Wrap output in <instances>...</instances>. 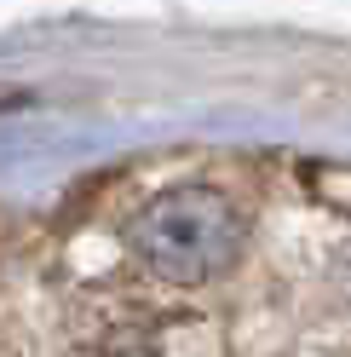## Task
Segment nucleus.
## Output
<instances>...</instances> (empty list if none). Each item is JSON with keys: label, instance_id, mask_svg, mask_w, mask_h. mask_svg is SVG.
<instances>
[{"label": "nucleus", "instance_id": "nucleus-1", "mask_svg": "<svg viewBox=\"0 0 351 357\" xmlns=\"http://www.w3.org/2000/svg\"><path fill=\"white\" fill-rule=\"evenodd\" d=\"M127 254L139 259V271L162 288H208L225 277L236 254H242V213L231 208V196L208 185H179L162 190L127 219Z\"/></svg>", "mask_w": 351, "mask_h": 357}]
</instances>
